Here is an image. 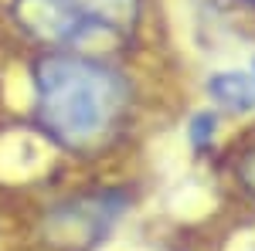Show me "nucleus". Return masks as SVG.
Returning <instances> with one entry per match:
<instances>
[{"label":"nucleus","instance_id":"5","mask_svg":"<svg viewBox=\"0 0 255 251\" xmlns=\"http://www.w3.org/2000/svg\"><path fill=\"white\" fill-rule=\"evenodd\" d=\"M215 129H218V116L215 112H197V116L191 119V143H194L197 153H204V150L211 146Z\"/></svg>","mask_w":255,"mask_h":251},{"label":"nucleus","instance_id":"1","mask_svg":"<svg viewBox=\"0 0 255 251\" xmlns=\"http://www.w3.org/2000/svg\"><path fill=\"white\" fill-rule=\"evenodd\" d=\"M34 122L68 153H96L109 146L133 105L123 72L89 55L44 51L31 65Z\"/></svg>","mask_w":255,"mask_h":251},{"label":"nucleus","instance_id":"4","mask_svg":"<svg viewBox=\"0 0 255 251\" xmlns=\"http://www.w3.org/2000/svg\"><path fill=\"white\" fill-rule=\"evenodd\" d=\"M208 92L228 112H252L255 109V75L252 72H218L208 82Z\"/></svg>","mask_w":255,"mask_h":251},{"label":"nucleus","instance_id":"3","mask_svg":"<svg viewBox=\"0 0 255 251\" xmlns=\"http://www.w3.org/2000/svg\"><path fill=\"white\" fill-rule=\"evenodd\" d=\"M123 211V200L113 193H96V197H75L68 204H61L48 214L44 221V234L55 241V245H92L96 238L109 231L119 221Z\"/></svg>","mask_w":255,"mask_h":251},{"label":"nucleus","instance_id":"7","mask_svg":"<svg viewBox=\"0 0 255 251\" xmlns=\"http://www.w3.org/2000/svg\"><path fill=\"white\" fill-rule=\"evenodd\" d=\"M252 75H255V61H252Z\"/></svg>","mask_w":255,"mask_h":251},{"label":"nucleus","instance_id":"2","mask_svg":"<svg viewBox=\"0 0 255 251\" xmlns=\"http://www.w3.org/2000/svg\"><path fill=\"white\" fill-rule=\"evenodd\" d=\"M143 17V0H14V20L24 34L51 51L79 48L99 34L129 38Z\"/></svg>","mask_w":255,"mask_h":251},{"label":"nucleus","instance_id":"6","mask_svg":"<svg viewBox=\"0 0 255 251\" xmlns=\"http://www.w3.org/2000/svg\"><path fill=\"white\" fill-rule=\"evenodd\" d=\"M235 176H238V183H242V187H245V190L255 197V143H252V146H249L242 156H238Z\"/></svg>","mask_w":255,"mask_h":251}]
</instances>
